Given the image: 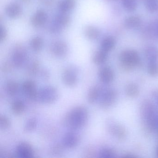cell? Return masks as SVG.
Listing matches in <instances>:
<instances>
[{
  "label": "cell",
  "instance_id": "277c9868",
  "mask_svg": "<svg viewBox=\"0 0 158 158\" xmlns=\"http://www.w3.org/2000/svg\"><path fill=\"white\" fill-rule=\"evenodd\" d=\"M59 98V92L52 86L45 87L38 92V98L41 103L51 104L54 103Z\"/></svg>",
  "mask_w": 158,
  "mask_h": 158
},
{
  "label": "cell",
  "instance_id": "7402d4cb",
  "mask_svg": "<svg viewBox=\"0 0 158 158\" xmlns=\"http://www.w3.org/2000/svg\"><path fill=\"white\" fill-rule=\"evenodd\" d=\"M115 45V40L113 37L108 36L103 39L101 45V49L109 52L113 49Z\"/></svg>",
  "mask_w": 158,
  "mask_h": 158
},
{
  "label": "cell",
  "instance_id": "5bb4252c",
  "mask_svg": "<svg viewBox=\"0 0 158 158\" xmlns=\"http://www.w3.org/2000/svg\"><path fill=\"white\" fill-rule=\"evenodd\" d=\"M98 77L100 80L103 84H110L114 79V72L109 66H103L99 70Z\"/></svg>",
  "mask_w": 158,
  "mask_h": 158
},
{
  "label": "cell",
  "instance_id": "d6a6232c",
  "mask_svg": "<svg viewBox=\"0 0 158 158\" xmlns=\"http://www.w3.org/2000/svg\"><path fill=\"white\" fill-rule=\"evenodd\" d=\"M146 6L149 11L155 12L158 10V0H146Z\"/></svg>",
  "mask_w": 158,
  "mask_h": 158
},
{
  "label": "cell",
  "instance_id": "7c38bea8",
  "mask_svg": "<svg viewBox=\"0 0 158 158\" xmlns=\"http://www.w3.org/2000/svg\"><path fill=\"white\" fill-rule=\"evenodd\" d=\"M80 140V136L76 133L70 131L64 135L62 143L66 148L73 149L77 147Z\"/></svg>",
  "mask_w": 158,
  "mask_h": 158
},
{
  "label": "cell",
  "instance_id": "f6af8a7d",
  "mask_svg": "<svg viewBox=\"0 0 158 158\" xmlns=\"http://www.w3.org/2000/svg\"><path fill=\"white\" fill-rule=\"evenodd\" d=\"M21 1L23 2L27 3V2H29L31 0H21Z\"/></svg>",
  "mask_w": 158,
  "mask_h": 158
},
{
  "label": "cell",
  "instance_id": "603a6c76",
  "mask_svg": "<svg viewBox=\"0 0 158 158\" xmlns=\"http://www.w3.org/2000/svg\"><path fill=\"white\" fill-rule=\"evenodd\" d=\"M6 91L9 96L13 97L16 95L19 90V85L18 83L14 80H10L6 83Z\"/></svg>",
  "mask_w": 158,
  "mask_h": 158
},
{
  "label": "cell",
  "instance_id": "ffe728a7",
  "mask_svg": "<svg viewBox=\"0 0 158 158\" xmlns=\"http://www.w3.org/2000/svg\"><path fill=\"white\" fill-rule=\"evenodd\" d=\"M108 52L101 49L96 52L93 56L92 61L95 64L101 65L103 64L107 60Z\"/></svg>",
  "mask_w": 158,
  "mask_h": 158
},
{
  "label": "cell",
  "instance_id": "83f0119b",
  "mask_svg": "<svg viewBox=\"0 0 158 158\" xmlns=\"http://www.w3.org/2000/svg\"><path fill=\"white\" fill-rule=\"evenodd\" d=\"M40 63L38 60H35L31 62L27 66V72L30 76H35L39 72Z\"/></svg>",
  "mask_w": 158,
  "mask_h": 158
},
{
  "label": "cell",
  "instance_id": "60d3db41",
  "mask_svg": "<svg viewBox=\"0 0 158 158\" xmlns=\"http://www.w3.org/2000/svg\"><path fill=\"white\" fill-rule=\"evenodd\" d=\"M40 74H41V76L42 77L45 79H48V78L49 77L50 75L49 73L46 70H43L42 72H41Z\"/></svg>",
  "mask_w": 158,
  "mask_h": 158
},
{
  "label": "cell",
  "instance_id": "ba28073f",
  "mask_svg": "<svg viewBox=\"0 0 158 158\" xmlns=\"http://www.w3.org/2000/svg\"><path fill=\"white\" fill-rule=\"evenodd\" d=\"M78 70L74 66H67L62 73V80L64 84L68 87L75 86L78 82Z\"/></svg>",
  "mask_w": 158,
  "mask_h": 158
},
{
  "label": "cell",
  "instance_id": "b9f144b4",
  "mask_svg": "<svg viewBox=\"0 0 158 158\" xmlns=\"http://www.w3.org/2000/svg\"><path fill=\"white\" fill-rule=\"evenodd\" d=\"M152 96L155 99L157 104H158V89H155L152 91Z\"/></svg>",
  "mask_w": 158,
  "mask_h": 158
},
{
  "label": "cell",
  "instance_id": "836d02e7",
  "mask_svg": "<svg viewBox=\"0 0 158 158\" xmlns=\"http://www.w3.org/2000/svg\"><path fill=\"white\" fill-rule=\"evenodd\" d=\"M11 125L10 119L5 115L1 114L0 116V128L3 130L8 129Z\"/></svg>",
  "mask_w": 158,
  "mask_h": 158
},
{
  "label": "cell",
  "instance_id": "2e32d148",
  "mask_svg": "<svg viewBox=\"0 0 158 158\" xmlns=\"http://www.w3.org/2000/svg\"><path fill=\"white\" fill-rule=\"evenodd\" d=\"M71 22V17L69 15L66 13L63 12H60L57 15L53 21L62 30L69 26Z\"/></svg>",
  "mask_w": 158,
  "mask_h": 158
},
{
  "label": "cell",
  "instance_id": "44dd1931",
  "mask_svg": "<svg viewBox=\"0 0 158 158\" xmlns=\"http://www.w3.org/2000/svg\"><path fill=\"white\" fill-rule=\"evenodd\" d=\"M125 90L126 95L130 98H136L139 95V87L135 83H130L127 84Z\"/></svg>",
  "mask_w": 158,
  "mask_h": 158
},
{
  "label": "cell",
  "instance_id": "3957f363",
  "mask_svg": "<svg viewBox=\"0 0 158 158\" xmlns=\"http://www.w3.org/2000/svg\"><path fill=\"white\" fill-rule=\"evenodd\" d=\"M119 59L120 66L125 72H130L141 64L139 55L134 50H126L122 52Z\"/></svg>",
  "mask_w": 158,
  "mask_h": 158
},
{
  "label": "cell",
  "instance_id": "4fadbf2b",
  "mask_svg": "<svg viewBox=\"0 0 158 158\" xmlns=\"http://www.w3.org/2000/svg\"><path fill=\"white\" fill-rule=\"evenodd\" d=\"M48 19V14L45 11L42 10H38L31 18V25L34 27L40 28L46 24Z\"/></svg>",
  "mask_w": 158,
  "mask_h": 158
},
{
  "label": "cell",
  "instance_id": "e0dca14e",
  "mask_svg": "<svg viewBox=\"0 0 158 158\" xmlns=\"http://www.w3.org/2000/svg\"><path fill=\"white\" fill-rule=\"evenodd\" d=\"M102 93L101 89L99 86H93L89 89L88 93V101L91 104L95 103L100 98Z\"/></svg>",
  "mask_w": 158,
  "mask_h": 158
},
{
  "label": "cell",
  "instance_id": "7bdbcfd3",
  "mask_svg": "<svg viewBox=\"0 0 158 158\" xmlns=\"http://www.w3.org/2000/svg\"><path fill=\"white\" fill-rule=\"evenodd\" d=\"M123 157H124V158H136L137 157V156H136L135 154H132V153H125L122 156Z\"/></svg>",
  "mask_w": 158,
  "mask_h": 158
},
{
  "label": "cell",
  "instance_id": "9c48e42d",
  "mask_svg": "<svg viewBox=\"0 0 158 158\" xmlns=\"http://www.w3.org/2000/svg\"><path fill=\"white\" fill-rule=\"evenodd\" d=\"M50 51L52 55L60 59L65 58L69 52L68 45L65 41L58 40L52 42L50 46Z\"/></svg>",
  "mask_w": 158,
  "mask_h": 158
},
{
  "label": "cell",
  "instance_id": "ee69618b",
  "mask_svg": "<svg viewBox=\"0 0 158 158\" xmlns=\"http://www.w3.org/2000/svg\"><path fill=\"white\" fill-rule=\"evenodd\" d=\"M155 153H156V156H157V157H158V146H157V148H156Z\"/></svg>",
  "mask_w": 158,
  "mask_h": 158
},
{
  "label": "cell",
  "instance_id": "9a60e30c",
  "mask_svg": "<svg viewBox=\"0 0 158 158\" xmlns=\"http://www.w3.org/2000/svg\"><path fill=\"white\" fill-rule=\"evenodd\" d=\"M6 15L11 19H16L22 15L23 10L21 5L16 2H12L6 6Z\"/></svg>",
  "mask_w": 158,
  "mask_h": 158
},
{
  "label": "cell",
  "instance_id": "cb8c5ba5",
  "mask_svg": "<svg viewBox=\"0 0 158 158\" xmlns=\"http://www.w3.org/2000/svg\"><path fill=\"white\" fill-rule=\"evenodd\" d=\"M145 55L148 62L156 61L158 60V49L154 47H149L145 51Z\"/></svg>",
  "mask_w": 158,
  "mask_h": 158
},
{
  "label": "cell",
  "instance_id": "f546056e",
  "mask_svg": "<svg viewBox=\"0 0 158 158\" xmlns=\"http://www.w3.org/2000/svg\"><path fill=\"white\" fill-rule=\"evenodd\" d=\"M37 126V121L35 118H31L28 119L25 124L24 126V131L26 133L33 132Z\"/></svg>",
  "mask_w": 158,
  "mask_h": 158
},
{
  "label": "cell",
  "instance_id": "484cf974",
  "mask_svg": "<svg viewBox=\"0 0 158 158\" xmlns=\"http://www.w3.org/2000/svg\"><path fill=\"white\" fill-rule=\"evenodd\" d=\"M141 20L138 16H129L125 20L124 25L126 27L128 28H134L140 25Z\"/></svg>",
  "mask_w": 158,
  "mask_h": 158
},
{
  "label": "cell",
  "instance_id": "8fae6325",
  "mask_svg": "<svg viewBox=\"0 0 158 158\" xmlns=\"http://www.w3.org/2000/svg\"><path fill=\"white\" fill-rule=\"evenodd\" d=\"M23 90L26 96L31 100H35L38 98V92L37 90L36 84L32 80H26L23 84Z\"/></svg>",
  "mask_w": 158,
  "mask_h": 158
},
{
  "label": "cell",
  "instance_id": "bcb514c9",
  "mask_svg": "<svg viewBox=\"0 0 158 158\" xmlns=\"http://www.w3.org/2000/svg\"><path fill=\"white\" fill-rule=\"evenodd\" d=\"M157 131H158V127H157Z\"/></svg>",
  "mask_w": 158,
  "mask_h": 158
},
{
  "label": "cell",
  "instance_id": "8992f818",
  "mask_svg": "<svg viewBox=\"0 0 158 158\" xmlns=\"http://www.w3.org/2000/svg\"><path fill=\"white\" fill-rule=\"evenodd\" d=\"M118 97L117 91L113 89H108L102 93L99 98V105L103 110L110 109L116 102Z\"/></svg>",
  "mask_w": 158,
  "mask_h": 158
},
{
  "label": "cell",
  "instance_id": "d4e9b609",
  "mask_svg": "<svg viewBox=\"0 0 158 158\" xmlns=\"http://www.w3.org/2000/svg\"><path fill=\"white\" fill-rule=\"evenodd\" d=\"M43 43L44 41L42 38L39 36H37L33 37L30 40V48L33 51L39 52L42 49Z\"/></svg>",
  "mask_w": 158,
  "mask_h": 158
},
{
  "label": "cell",
  "instance_id": "1f68e13d",
  "mask_svg": "<svg viewBox=\"0 0 158 158\" xmlns=\"http://www.w3.org/2000/svg\"><path fill=\"white\" fill-rule=\"evenodd\" d=\"M122 3L124 8L128 11H134L136 9V0H122Z\"/></svg>",
  "mask_w": 158,
  "mask_h": 158
},
{
  "label": "cell",
  "instance_id": "ac0fdd59",
  "mask_svg": "<svg viewBox=\"0 0 158 158\" xmlns=\"http://www.w3.org/2000/svg\"><path fill=\"white\" fill-rule=\"evenodd\" d=\"M76 5V0H62L59 3L58 8L60 12L68 13L74 9Z\"/></svg>",
  "mask_w": 158,
  "mask_h": 158
},
{
  "label": "cell",
  "instance_id": "7a4b0ae2",
  "mask_svg": "<svg viewBox=\"0 0 158 158\" xmlns=\"http://www.w3.org/2000/svg\"><path fill=\"white\" fill-rule=\"evenodd\" d=\"M88 119L87 109L84 106H77L66 113L63 122L66 127L72 130H76L85 127Z\"/></svg>",
  "mask_w": 158,
  "mask_h": 158
},
{
  "label": "cell",
  "instance_id": "5b68a950",
  "mask_svg": "<svg viewBox=\"0 0 158 158\" xmlns=\"http://www.w3.org/2000/svg\"><path fill=\"white\" fill-rule=\"evenodd\" d=\"M28 58V54L25 47L18 43L15 46L12 55V63L16 67H22Z\"/></svg>",
  "mask_w": 158,
  "mask_h": 158
},
{
  "label": "cell",
  "instance_id": "f35d334b",
  "mask_svg": "<svg viewBox=\"0 0 158 158\" xmlns=\"http://www.w3.org/2000/svg\"><path fill=\"white\" fill-rule=\"evenodd\" d=\"M8 36L7 29L4 27L1 26L0 27V41L1 42H3L7 39Z\"/></svg>",
  "mask_w": 158,
  "mask_h": 158
},
{
  "label": "cell",
  "instance_id": "4dcf8cb0",
  "mask_svg": "<svg viewBox=\"0 0 158 158\" xmlns=\"http://www.w3.org/2000/svg\"><path fill=\"white\" fill-rule=\"evenodd\" d=\"M148 72L152 77L158 76V62H149L148 65Z\"/></svg>",
  "mask_w": 158,
  "mask_h": 158
},
{
  "label": "cell",
  "instance_id": "74e56055",
  "mask_svg": "<svg viewBox=\"0 0 158 158\" xmlns=\"http://www.w3.org/2000/svg\"><path fill=\"white\" fill-rule=\"evenodd\" d=\"M13 66H14V65L12 63H11L9 61L5 62L2 65V71L3 73H10L12 70Z\"/></svg>",
  "mask_w": 158,
  "mask_h": 158
},
{
  "label": "cell",
  "instance_id": "4316f807",
  "mask_svg": "<svg viewBox=\"0 0 158 158\" xmlns=\"http://www.w3.org/2000/svg\"><path fill=\"white\" fill-rule=\"evenodd\" d=\"M25 109V105L23 102L20 100L14 101L12 103V111L16 115H20L23 113Z\"/></svg>",
  "mask_w": 158,
  "mask_h": 158
},
{
  "label": "cell",
  "instance_id": "e575fe53",
  "mask_svg": "<svg viewBox=\"0 0 158 158\" xmlns=\"http://www.w3.org/2000/svg\"><path fill=\"white\" fill-rule=\"evenodd\" d=\"M65 147L63 143H56L54 144L51 148L52 153L54 155H58L62 154L63 152Z\"/></svg>",
  "mask_w": 158,
  "mask_h": 158
},
{
  "label": "cell",
  "instance_id": "6da1fadb",
  "mask_svg": "<svg viewBox=\"0 0 158 158\" xmlns=\"http://www.w3.org/2000/svg\"><path fill=\"white\" fill-rule=\"evenodd\" d=\"M139 113L144 133L150 135L157 131L158 116L156 108L151 101L148 99L142 101L139 107Z\"/></svg>",
  "mask_w": 158,
  "mask_h": 158
},
{
  "label": "cell",
  "instance_id": "8d00e7d4",
  "mask_svg": "<svg viewBox=\"0 0 158 158\" xmlns=\"http://www.w3.org/2000/svg\"><path fill=\"white\" fill-rule=\"evenodd\" d=\"M62 31V29H61L53 22L50 26L49 31L51 34H53V35H57V34H60Z\"/></svg>",
  "mask_w": 158,
  "mask_h": 158
},
{
  "label": "cell",
  "instance_id": "d590c367",
  "mask_svg": "<svg viewBox=\"0 0 158 158\" xmlns=\"http://www.w3.org/2000/svg\"><path fill=\"white\" fill-rule=\"evenodd\" d=\"M84 155L87 158H94L96 157L97 152L92 147H87L84 151Z\"/></svg>",
  "mask_w": 158,
  "mask_h": 158
},
{
  "label": "cell",
  "instance_id": "d6986e66",
  "mask_svg": "<svg viewBox=\"0 0 158 158\" xmlns=\"http://www.w3.org/2000/svg\"><path fill=\"white\" fill-rule=\"evenodd\" d=\"M84 34L86 37L90 40H97L100 35L98 28L92 25H89L85 27Z\"/></svg>",
  "mask_w": 158,
  "mask_h": 158
},
{
  "label": "cell",
  "instance_id": "f1b7e54d",
  "mask_svg": "<svg viewBox=\"0 0 158 158\" xmlns=\"http://www.w3.org/2000/svg\"><path fill=\"white\" fill-rule=\"evenodd\" d=\"M98 157L101 158H113L116 157V152L109 148H104L99 152Z\"/></svg>",
  "mask_w": 158,
  "mask_h": 158
},
{
  "label": "cell",
  "instance_id": "52a82bcc",
  "mask_svg": "<svg viewBox=\"0 0 158 158\" xmlns=\"http://www.w3.org/2000/svg\"><path fill=\"white\" fill-rule=\"evenodd\" d=\"M106 126L108 132L115 138L120 140L125 139L127 131L122 125L112 119H109L106 121Z\"/></svg>",
  "mask_w": 158,
  "mask_h": 158
},
{
  "label": "cell",
  "instance_id": "ab89813d",
  "mask_svg": "<svg viewBox=\"0 0 158 158\" xmlns=\"http://www.w3.org/2000/svg\"><path fill=\"white\" fill-rule=\"evenodd\" d=\"M54 1L55 0H40L41 3L47 6H51L53 4Z\"/></svg>",
  "mask_w": 158,
  "mask_h": 158
},
{
  "label": "cell",
  "instance_id": "30bf717a",
  "mask_svg": "<svg viewBox=\"0 0 158 158\" xmlns=\"http://www.w3.org/2000/svg\"><path fill=\"white\" fill-rule=\"evenodd\" d=\"M16 156L21 158H31L34 155V150L31 144L25 141L18 143L15 148Z\"/></svg>",
  "mask_w": 158,
  "mask_h": 158
}]
</instances>
